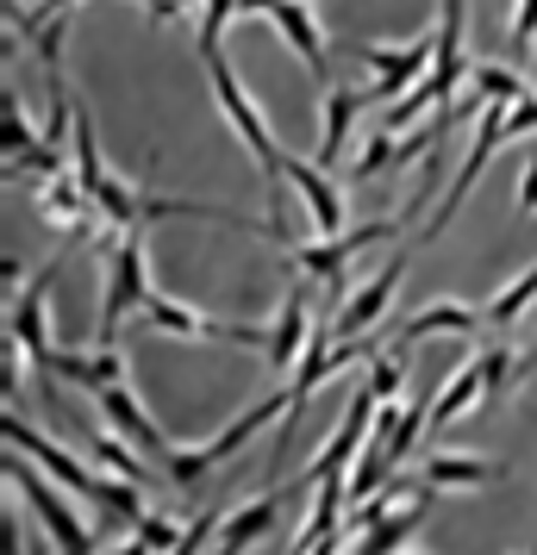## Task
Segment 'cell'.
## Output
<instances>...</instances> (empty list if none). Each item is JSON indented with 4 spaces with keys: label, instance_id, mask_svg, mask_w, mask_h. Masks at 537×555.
Wrapping results in <instances>:
<instances>
[{
    "label": "cell",
    "instance_id": "23",
    "mask_svg": "<svg viewBox=\"0 0 537 555\" xmlns=\"http://www.w3.org/2000/svg\"><path fill=\"white\" fill-rule=\"evenodd\" d=\"M469 405H482V356L462 362L457 375L444 380V393L432 400V425H450V418H462Z\"/></svg>",
    "mask_w": 537,
    "mask_h": 555
},
{
    "label": "cell",
    "instance_id": "14",
    "mask_svg": "<svg viewBox=\"0 0 537 555\" xmlns=\"http://www.w3.org/2000/svg\"><path fill=\"white\" fill-rule=\"evenodd\" d=\"M282 181L307 201L312 225H319V237H344V194L332 188V176L319 169V163H301V156L282 151Z\"/></svg>",
    "mask_w": 537,
    "mask_h": 555
},
{
    "label": "cell",
    "instance_id": "20",
    "mask_svg": "<svg viewBox=\"0 0 537 555\" xmlns=\"http://www.w3.org/2000/svg\"><path fill=\"white\" fill-rule=\"evenodd\" d=\"M425 493H437V487H419V493H412L407 505H400V512H387L382 525H369V530H357V550L350 555H400V543H407L412 530H419V518H425Z\"/></svg>",
    "mask_w": 537,
    "mask_h": 555
},
{
    "label": "cell",
    "instance_id": "18",
    "mask_svg": "<svg viewBox=\"0 0 537 555\" xmlns=\"http://www.w3.org/2000/svg\"><path fill=\"white\" fill-rule=\"evenodd\" d=\"M362 101H369V94H357V88H332V94H325V113H319V151H312L319 169H332L337 156L350 151V131H357V119H362Z\"/></svg>",
    "mask_w": 537,
    "mask_h": 555
},
{
    "label": "cell",
    "instance_id": "17",
    "mask_svg": "<svg viewBox=\"0 0 537 555\" xmlns=\"http://www.w3.org/2000/svg\"><path fill=\"white\" fill-rule=\"evenodd\" d=\"M282 500L287 493H263V500L238 505L226 525H219V537H213V555H251L269 530H276V518H282Z\"/></svg>",
    "mask_w": 537,
    "mask_h": 555
},
{
    "label": "cell",
    "instance_id": "22",
    "mask_svg": "<svg viewBox=\"0 0 537 555\" xmlns=\"http://www.w3.org/2000/svg\"><path fill=\"white\" fill-rule=\"evenodd\" d=\"M94 462H101L106 475H119V480H138V487H156V468L144 462V450L131 443V437H119V430L106 425V430H94Z\"/></svg>",
    "mask_w": 537,
    "mask_h": 555
},
{
    "label": "cell",
    "instance_id": "32",
    "mask_svg": "<svg viewBox=\"0 0 537 555\" xmlns=\"http://www.w3.org/2000/svg\"><path fill=\"white\" fill-rule=\"evenodd\" d=\"M525 131H537V94L512 101V113H507V138H525Z\"/></svg>",
    "mask_w": 537,
    "mask_h": 555
},
{
    "label": "cell",
    "instance_id": "10",
    "mask_svg": "<svg viewBox=\"0 0 537 555\" xmlns=\"http://www.w3.org/2000/svg\"><path fill=\"white\" fill-rule=\"evenodd\" d=\"M0 430H7V443H13V450H26L51 480H63V487H69V493H81V500H94L101 475H88V468H81V462H76L69 450H63V443H51L44 430H31L26 418H20V412H7V425H0Z\"/></svg>",
    "mask_w": 537,
    "mask_h": 555
},
{
    "label": "cell",
    "instance_id": "12",
    "mask_svg": "<svg viewBox=\"0 0 537 555\" xmlns=\"http://www.w3.org/2000/svg\"><path fill=\"white\" fill-rule=\"evenodd\" d=\"M400 275H407V256H394V262H387L375 281H362L357 294H344V306L325 319V331H332V337H369V325H375L387 306H394V287H400Z\"/></svg>",
    "mask_w": 537,
    "mask_h": 555
},
{
    "label": "cell",
    "instance_id": "8",
    "mask_svg": "<svg viewBox=\"0 0 537 555\" xmlns=\"http://www.w3.org/2000/svg\"><path fill=\"white\" fill-rule=\"evenodd\" d=\"M382 237H394V219H369V225L344 231V237H325V244H294L287 262L307 281H325V287H332V281H344V262L357 250H369V244H382Z\"/></svg>",
    "mask_w": 537,
    "mask_h": 555
},
{
    "label": "cell",
    "instance_id": "7",
    "mask_svg": "<svg viewBox=\"0 0 537 555\" xmlns=\"http://www.w3.org/2000/svg\"><path fill=\"white\" fill-rule=\"evenodd\" d=\"M244 13H263V20L287 38V51L312 69V81L325 88V76H332V56H325V31H319V20L307 13V0H244Z\"/></svg>",
    "mask_w": 537,
    "mask_h": 555
},
{
    "label": "cell",
    "instance_id": "30",
    "mask_svg": "<svg viewBox=\"0 0 537 555\" xmlns=\"http://www.w3.org/2000/svg\"><path fill=\"white\" fill-rule=\"evenodd\" d=\"M400 375H407V369H400V356H382V362L369 369V387H375L382 400H394V393H400Z\"/></svg>",
    "mask_w": 537,
    "mask_h": 555
},
{
    "label": "cell",
    "instance_id": "31",
    "mask_svg": "<svg viewBox=\"0 0 537 555\" xmlns=\"http://www.w3.org/2000/svg\"><path fill=\"white\" fill-rule=\"evenodd\" d=\"M507 38H512V44H525V38H537V0H512Z\"/></svg>",
    "mask_w": 537,
    "mask_h": 555
},
{
    "label": "cell",
    "instance_id": "5",
    "mask_svg": "<svg viewBox=\"0 0 537 555\" xmlns=\"http://www.w3.org/2000/svg\"><path fill=\"white\" fill-rule=\"evenodd\" d=\"M144 325L169 331V337H194V344H244V350H269V331L206 319V312H194V306H181V300H163V294L144 300Z\"/></svg>",
    "mask_w": 537,
    "mask_h": 555
},
{
    "label": "cell",
    "instance_id": "25",
    "mask_svg": "<svg viewBox=\"0 0 537 555\" xmlns=\"http://www.w3.org/2000/svg\"><path fill=\"white\" fill-rule=\"evenodd\" d=\"M532 306H537V262H532L519 281H507V287H500V294H494L482 312H487V325H519Z\"/></svg>",
    "mask_w": 537,
    "mask_h": 555
},
{
    "label": "cell",
    "instance_id": "21",
    "mask_svg": "<svg viewBox=\"0 0 537 555\" xmlns=\"http://www.w3.org/2000/svg\"><path fill=\"white\" fill-rule=\"evenodd\" d=\"M282 405H287V393H269V400H256L251 412H238V418H231V425L219 430V437H206V443H201V455L213 462V468H219V462H231V455L244 450V443H251L256 430H263L269 418H276V412H282Z\"/></svg>",
    "mask_w": 537,
    "mask_h": 555
},
{
    "label": "cell",
    "instance_id": "26",
    "mask_svg": "<svg viewBox=\"0 0 537 555\" xmlns=\"http://www.w3.org/2000/svg\"><path fill=\"white\" fill-rule=\"evenodd\" d=\"M469 88L475 101H525V76H512L500 63H469Z\"/></svg>",
    "mask_w": 537,
    "mask_h": 555
},
{
    "label": "cell",
    "instance_id": "2",
    "mask_svg": "<svg viewBox=\"0 0 537 555\" xmlns=\"http://www.w3.org/2000/svg\"><path fill=\"white\" fill-rule=\"evenodd\" d=\"M206 63V81H213V101H219V113L231 119V131L244 138V151H251V163L263 169V181L276 188V176H282V144L269 138V126H263V113L251 106V94L238 88V76L226 69V56H201Z\"/></svg>",
    "mask_w": 537,
    "mask_h": 555
},
{
    "label": "cell",
    "instance_id": "11",
    "mask_svg": "<svg viewBox=\"0 0 537 555\" xmlns=\"http://www.w3.org/2000/svg\"><path fill=\"white\" fill-rule=\"evenodd\" d=\"M462 0H444L437 7V31H432V94H437V106L444 101H457L462 88H469V56H462Z\"/></svg>",
    "mask_w": 537,
    "mask_h": 555
},
{
    "label": "cell",
    "instance_id": "1",
    "mask_svg": "<svg viewBox=\"0 0 537 555\" xmlns=\"http://www.w3.org/2000/svg\"><path fill=\"white\" fill-rule=\"evenodd\" d=\"M151 300V275H144V225H131L113 250H106V287H101V344H119L126 312H144Z\"/></svg>",
    "mask_w": 537,
    "mask_h": 555
},
{
    "label": "cell",
    "instance_id": "15",
    "mask_svg": "<svg viewBox=\"0 0 537 555\" xmlns=\"http://www.w3.org/2000/svg\"><path fill=\"white\" fill-rule=\"evenodd\" d=\"M51 281H56V262L44 269V275L31 281L26 294L13 300V319H7V331H13V344L38 362V369H51L56 350H51V325H44V294H51Z\"/></svg>",
    "mask_w": 537,
    "mask_h": 555
},
{
    "label": "cell",
    "instance_id": "28",
    "mask_svg": "<svg viewBox=\"0 0 537 555\" xmlns=\"http://www.w3.org/2000/svg\"><path fill=\"white\" fill-rule=\"evenodd\" d=\"M219 525H226V518H219V512H213V505H206L201 518H188V530H181V543H176V550H163V555H201L206 543H213V537H219Z\"/></svg>",
    "mask_w": 537,
    "mask_h": 555
},
{
    "label": "cell",
    "instance_id": "13",
    "mask_svg": "<svg viewBox=\"0 0 537 555\" xmlns=\"http://www.w3.org/2000/svg\"><path fill=\"white\" fill-rule=\"evenodd\" d=\"M94 405H101L106 425L119 430V437H131V443L151 455V462H169V455H176V450H169V437L156 430V418L144 412V405H138V393H131L126 380H106L101 393H94Z\"/></svg>",
    "mask_w": 537,
    "mask_h": 555
},
{
    "label": "cell",
    "instance_id": "29",
    "mask_svg": "<svg viewBox=\"0 0 537 555\" xmlns=\"http://www.w3.org/2000/svg\"><path fill=\"white\" fill-rule=\"evenodd\" d=\"M138 537H144L151 550H176V543H181L176 518H156V512H144V525H138Z\"/></svg>",
    "mask_w": 537,
    "mask_h": 555
},
{
    "label": "cell",
    "instance_id": "3",
    "mask_svg": "<svg viewBox=\"0 0 537 555\" xmlns=\"http://www.w3.org/2000/svg\"><path fill=\"white\" fill-rule=\"evenodd\" d=\"M507 113H512V101H482V126H475V144H469V156H462V169L450 176L444 201H437V212L425 219V244H432V237H444V225H450V219L462 212V201H469V188L487 176L494 151L507 144Z\"/></svg>",
    "mask_w": 537,
    "mask_h": 555
},
{
    "label": "cell",
    "instance_id": "9",
    "mask_svg": "<svg viewBox=\"0 0 537 555\" xmlns=\"http://www.w3.org/2000/svg\"><path fill=\"white\" fill-rule=\"evenodd\" d=\"M362 63L375 76V94L369 101H400L419 76H432V31H419L412 44H369Z\"/></svg>",
    "mask_w": 537,
    "mask_h": 555
},
{
    "label": "cell",
    "instance_id": "24",
    "mask_svg": "<svg viewBox=\"0 0 537 555\" xmlns=\"http://www.w3.org/2000/svg\"><path fill=\"white\" fill-rule=\"evenodd\" d=\"M500 480L494 462H475V455H432L425 462V487H487Z\"/></svg>",
    "mask_w": 537,
    "mask_h": 555
},
{
    "label": "cell",
    "instance_id": "35",
    "mask_svg": "<svg viewBox=\"0 0 537 555\" xmlns=\"http://www.w3.org/2000/svg\"><path fill=\"white\" fill-rule=\"evenodd\" d=\"M532 369H537V350H525V356H519V380L532 375Z\"/></svg>",
    "mask_w": 537,
    "mask_h": 555
},
{
    "label": "cell",
    "instance_id": "19",
    "mask_svg": "<svg viewBox=\"0 0 537 555\" xmlns=\"http://www.w3.org/2000/svg\"><path fill=\"white\" fill-rule=\"evenodd\" d=\"M482 325H487V312H475V306H462V300H437L425 312H412L394 344H412V337H475Z\"/></svg>",
    "mask_w": 537,
    "mask_h": 555
},
{
    "label": "cell",
    "instance_id": "34",
    "mask_svg": "<svg viewBox=\"0 0 537 555\" xmlns=\"http://www.w3.org/2000/svg\"><path fill=\"white\" fill-rule=\"evenodd\" d=\"M106 555H156V550L144 543V537H138V530H131V543H126V550H106Z\"/></svg>",
    "mask_w": 537,
    "mask_h": 555
},
{
    "label": "cell",
    "instance_id": "37",
    "mask_svg": "<svg viewBox=\"0 0 537 555\" xmlns=\"http://www.w3.org/2000/svg\"><path fill=\"white\" fill-rule=\"evenodd\" d=\"M31 555H38V550H31Z\"/></svg>",
    "mask_w": 537,
    "mask_h": 555
},
{
    "label": "cell",
    "instance_id": "16",
    "mask_svg": "<svg viewBox=\"0 0 537 555\" xmlns=\"http://www.w3.org/2000/svg\"><path fill=\"white\" fill-rule=\"evenodd\" d=\"M312 331H319V325H312V312H307V287H294V294L282 300V319L269 325V350H263L276 375H294V362L307 356Z\"/></svg>",
    "mask_w": 537,
    "mask_h": 555
},
{
    "label": "cell",
    "instance_id": "27",
    "mask_svg": "<svg viewBox=\"0 0 537 555\" xmlns=\"http://www.w3.org/2000/svg\"><path fill=\"white\" fill-rule=\"evenodd\" d=\"M394 151H400V144H394V131H369V144H362V156H357V176H387V169H394Z\"/></svg>",
    "mask_w": 537,
    "mask_h": 555
},
{
    "label": "cell",
    "instance_id": "36",
    "mask_svg": "<svg viewBox=\"0 0 537 555\" xmlns=\"http://www.w3.org/2000/svg\"><path fill=\"white\" fill-rule=\"evenodd\" d=\"M144 7H156V0H144Z\"/></svg>",
    "mask_w": 537,
    "mask_h": 555
},
{
    "label": "cell",
    "instance_id": "6",
    "mask_svg": "<svg viewBox=\"0 0 537 555\" xmlns=\"http://www.w3.org/2000/svg\"><path fill=\"white\" fill-rule=\"evenodd\" d=\"M382 405V393L362 380L357 393H350V405H344V418H337V430H332V443L319 450V462L307 468V480L319 487V480H350V468H357V455H362V443H369V412Z\"/></svg>",
    "mask_w": 537,
    "mask_h": 555
},
{
    "label": "cell",
    "instance_id": "4",
    "mask_svg": "<svg viewBox=\"0 0 537 555\" xmlns=\"http://www.w3.org/2000/svg\"><path fill=\"white\" fill-rule=\"evenodd\" d=\"M7 480H13V487H26L31 512L44 518V530H51V543H56V550H63V555H94V530L81 525V518H76V505L63 500V493H56L63 480H44L38 468H26L20 455H7Z\"/></svg>",
    "mask_w": 537,
    "mask_h": 555
},
{
    "label": "cell",
    "instance_id": "33",
    "mask_svg": "<svg viewBox=\"0 0 537 555\" xmlns=\"http://www.w3.org/2000/svg\"><path fill=\"white\" fill-rule=\"evenodd\" d=\"M519 206H525V212H537V151L525 156V169H519Z\"/></svg>",
    "mask_w": 537,
    "mask_h": 555
}]
</instances>
